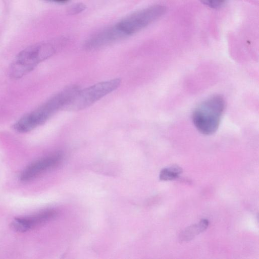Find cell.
Returning a JSON list of instances; mask_svg holds the SVG:
<instances>
[{"label":"cell","mask_w":259,"mask_h":259,"mask_svg":"<svg viewBox=\"0 0 259 259\" xmlns=\"http://www.w3.org/2000/svg\"><path fill=\"white\" fill-rule=\"evenodd\" d=\"M55 44L43 42L33 45L20 52L9 69L10 76L20 79L33 70L41 62L53 56L56 51Z\"/></svg>","instance_id":"6da1fadb"},{"label":"cell","mask_w":259,"mask_h":259,"mask_svg":"<svg viewBox=\"0 0 259 259\" xmlns=\"http://www.w3.org/2000/svg\"><path fill=\"white\" fill-rule=\"evenodd\" d=\"M223 97L212 96L201 104L195 110L193 120L198 130L205 135L214 134L218 130L225 109Z\"/></svg>","instance_id":"7a4b0ae2"},{"label":"cell","mask_w":259,"mask_h":259,"mask_svg":"<svg viewBox=\"0 0 259 259\" xmlns=\"http://www.w3.org/2000/svg\"><path fill=\"white\" fill-rule=\"evenodd\" d=\"M121 84L120 78H114L80 90L63 110L76 112L88 108L117 90Z\"/></svg>","instance_id":"3957f363"},{"label":"cell","mask_w":259,"mask_h":259,"mask_svg":"<svg viewBox=\"0 0 259 259\" xmlns=\"http://www.w3.org/2000/svg\"><path fill=\"white\" fill-rule=\"evenodd\" d=\"M165 12L164 7L153 6L128 16L116 26L127 37L153 23L163 16Z\"/></svg>","instance_id":"277c9868"},{"label":"cell","mask_w":259,"mask_h":259,"mask_svg":"<svg viewBox=\"0 0 259 259\" xmlns=\"http://www.w3.org/2000/svg\"><path fill=\"white\" fill-rule=\"evenodd\" d=\"M59 110L50 99L34 111L22 117L14 125L15 130L20 133L32 131L45 123Z\"/></svg>","instance_id":"5b68a950"},{"label":"cell","mask_w":259,"mask_h":259,"mask_svg":"<svg viewBox=\"0 0 259 259\" xmlns=\"http://www.w3.org/2000/svg\"><path fill=\"white\" fill-rule=\"evenodd\" d=\"M60 153H55L32 162L23 171L21 176L22 182H30L43 172L57 165L62 159Z\"/></svg>","instance_id":"8992f818"},{"label":"cell","mask_w":259,"mask_h":259,"mask_svg":"<svg viewBox=\"0 0 259 259\" xmlns=\"http://www.w3.org/2000/svg\"><path fill=\"white\" fill-rule=\"evenodd\" d=\"M56 215L55 211L49 210L33 216L17 218L12 222L11 226L17 232H25L49 221Z\"/></svg>","instance_id":"52a82bcc"},{"label":"cell","mask_w":259,"mask_h":259,"mask_svg":"<svg viewBox=\"0 0 259 259\" xmlns=\"http://www.w3.org/2000/svg\"><path fill=\"white\" fill-rule=\"evenodd\" d=\"M125 37L126 35L115 26L92 37L85 43V47L90 50L98 49Z\"/></svg>","instance_id":"ba28073f"},{"label":"cell","mask_w":259,"mask_h":259,"mask_svg":"<svg viewBox=\"0 0 259 259\" xmlns=\"http://www.w3.org/2000/svg\"><path fill=\"white\" fill-rule=\"evenodd\" d=\"M209 226L207 220H202L199 223L186 229L181 234L182 241H188L193 239L196 236L205 230Z\"/></svg>","instance_id":"9c48e42d"},{"label":"cell","mask_w":259,"mask_h":259,"mask_svg":"<svg viewBox=\"0 0 259 259\" xmlns=\"http://www.w3.org/2000/svg\"><path fill=\"white\" fill-rule=\"evenodd\" d=\"M183 169L178 165H174L163 169L160 174L161 181H168L178 179L182 174Z\"/></svg>","instance_id":"30bf717a"},{"label":"cell","mask_w":259,"mask_h":259,"mask_svg":"<svg viewBox=\"0 0 259 259\" xmlns=\"http://www.w3.org/2000/svg\"><path fill=\"white\" fill-rule=\"evenodd\" d=\"M202 4L212 9H218L222 7L226 0H200Z\"/></svg>","instance_id":"8fae6325"},{"label":"cell","mask_w":259,"mask_h":259,"mask_svg":"<svg viewBox=\"0 0 259 259\" xmlns=\"http://www.w3.org/2000/svg\"><path fill=\"white\" fill-rule=\"evenodd\" d=\"M85 8V6L83 4H74L68 8L67 13L70 15H77L83 12Z\"/></svg>","instance_id":"7c38bea8"},{"label":"cell","mask_w":259,"mask_h":259,"mask_svg":"<svg viewBox=\"0 0 259 259\" xmlns=\"http://www.w3.org/2000/svg\"><path fill=\"white\" fill-rule=\"evenodd\" d=\"M49 1H52L56 3H66L68 1V0H49Z\"/></svg>","instance_id":"4fadbf2b"}]
</instances>
